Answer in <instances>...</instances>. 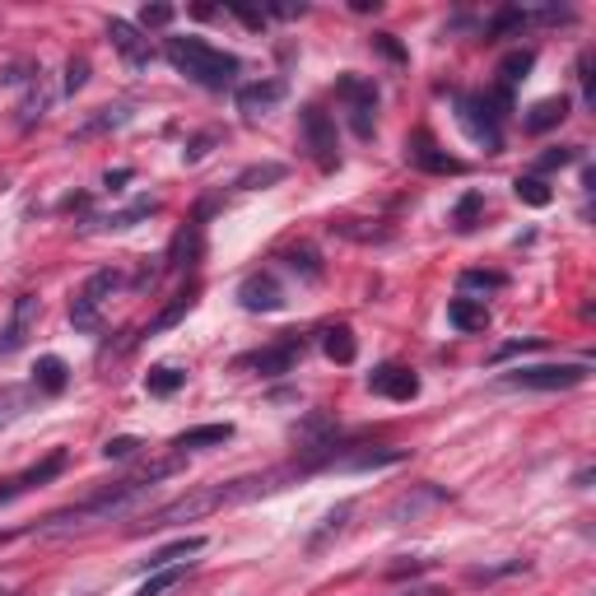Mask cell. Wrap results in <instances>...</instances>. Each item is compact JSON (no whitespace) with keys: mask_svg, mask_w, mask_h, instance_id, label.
I'll return each mask as SVG.
<instances>
[{"mask_svg":"<svg viewBox=\"0 0 596 596\" xmlns=\"http://www.w3.org/2000/svg\"><path fill=\"white\" fill-rule=\"evenodd\" d=\"M168 475H178V461H154L149 471H136V475H126V480H117V484H103V490H94L90 499H80V503H71V508H61V513H52V517H42L33 532L38 536H71V532H80V526H94V522H113V517H122V513H130L154 484L159 480H168Z\"/></svg>","mask_w":596,"mask_h":596,"instance_id":"obj_1","label":"cell"},{"mask_svg":"<svg viewBox=\"0 0 596 596\" xmlns=\"http://www.w3.org/2000/svg\"><path fill=\"white\" fill-rule=\"evenodd\" d=\"M233 438V425H201V429H187L172 438V448L178 452H191V448H224Z\"/></svg>","mask_w":596,"mask_h":596,"instance_id":"obj_20","label":"cell"},{"mask_svg":"<svg viewBox=\"0 0 596 596\" xmlns=\"http://www.w3.org/2000/svg\"><path fill=\"white\" fill-rule=\"evenodd\" d=\"M284 266L299 271L307 284H317V280H322V261H317L313 248H290V252H284Z\"/></svg>","mask_w":596,"mask_h":596,"instance_id":"obj_32","label":"cell"},{"mask_svg":"<svg viewBox=\"0 0 596 596\" xmlns=\"http://www.w3.org/2000/svg\"><path fill=\"white\" fill-rule=\"evenodd\" d=\"M84 84H90V61L71 56V61H65V94H80Z\"/></svg>","mask_w":596,"mask_h":596,"instance_id":"obj_39","label":"cell"},{"mask_svg":"<svg viewBox=\"0 0 596 596\" xmlns=\"http://www.w3.org/2000/svg\"><path fill=\"white\" fill-rule=\"evenodd\" d=\"M578 80H583V98L592 103V56L583 52V61H578Z\"/></svg>","mask_w":596,"mask_h":596,"instance_id":"obj_45","label":"cell"},{"mask_svg":"<svg viewBox=\"0 0 596 596\" xmlns=\"http://www.w3.org/2000/svg\"><path fill=\"white\" fill-rule=\"evenodd\" d=\"M33 383H38V391L56 396V391H65V383H71V368H65L61 355H42L38 368H33Z\"/></svg>","mask_w":596,"mask_h":596,"instance_id":"obj_22","label":"cell"},{"mask_svg":"<svg viewBox=\"0 0 596 596\" xmlns=\"http://www.w3.org/2000/svg\"><path fill=\"white\" fill-rule=\"evenodd\" d=\"M406 596H443L438 587H415V592H406Z\"/></svg>","mask_w":596,"mask_h":596,"instance_id":"obj_47","label":"cell"},{"mask_svg":"<svg viewBox=\"0 0 596 596\" xmlns=\"http://www.w3.org/2000/svg\"><path fill=\"white\" fill-rule=\"evenodd\" d=\"M322 349H326V359H336V364H355V355H359V345H355V331H349L345 322H341V326H326V336H322Z\"/></svg>","mask_w":596,"mask_h":596,"instance_id":"obj_23","label":"cell"},{"mask_svg":"<svg viewBox=\"0 0 596 596\" xmlns=\"http://www.w3.org/2000/svg\"><path fill=\"white\" fill-rule=\"evenodd\" d=\"M303 349H307V341H303V336H280L275 345L252 349V355H242V359H238V368H257L261 378H280V373H290V368L303 359Z\"/></svg>","mask_w":596,"mask_h":596,"instance_id":"obj_8","label":"cell"},{"mask_svg":"<svg viewBox=\"0 0 596 596\" xmlns=\"http://www.w3.org/2000/svg\"><path fill=\"white\" fill-rule=\"evenodd\" d=\"M238 303L248 307V313H280L290 299H284L280 280L271 271H257V275H248V280L238 284Z\"/></svg>","mask_w":596,"mask_h":596,"instance_id":"obj_13","label":"cell"},{"mask_svg":"<svg viewBox=\"0 0 596 596\" xmlns=\"http://www.w3.org/2000/svg\"><path fill=\"white\" fill-rule=\"evenodd\" d=\"M503 387L517 391H568L587 383V364H532V368H513L499 378Z\"/></svg>","mask_w":596,"mask_h":596,"instance_id":"obj_5","label":"cell"},{"mask_svg":"<svg viewBox=\"0 0 596 596\" xmlns=\"http://www.w3.org/2000/svg\"><path fill=\"white\" fill-rule=\"evenodd\" d=\"M130 122V103H117V107H103L98 117H90L80 130H75V140H94V136H103V130H117V126H126Z\"/></svg>","mask_w":596,"mask_h":596,"instance_id":"obj_25","label":"cell"},{"mask_svg":"<svg viewBox=\"0 0 596 596\" xmlns=\"http://www.w3.org/2000/svg\"><path fill=\"white\" fill-rule=\"evenodd\" d=\"M526 349H541V336H532V341H513V345H503L499 355H494V364H503V359H513V355H526Z\"/></svg>","mask_w":596,"mask_h":596,"instance_id":"obj_43","label":"cell"},{"mask_svg":"<svg viewBox=\"0 0 596 596\" xmlns=\"http://www.w3.org/2000/svg\"><path fill=\"white\" fill-rule=\"evenodd\" d=\"M299 126H303V145H307V154H313V164H317L322 172H336V168H341L336 122H331L322 107L313 103V107H303V113H299Z\"/></svg>","mask_w":596,"mask_h":596,"instance_id":"obj_6","label":"cell"},{"mask_svg":"<svg viewBox=\"0 0 596 596\" xmlns=\"http://www.w3.org/2000/svg\"><path fill=\"white\" fill-rule=\"evenodd\" d=\"M107 42H113V52L130 65V71H149L154 48H149V38L140 33V24H126V19H107Z\"/></svg>","mask_w":596,"mask_h":596,"instance_id":"obj_10","label":"cell"},{"mask_svg":"<svg viewBox=\"0 0 596 596\" xmlns=\"http://www.w3.org/2000/svg\"><path fill=\"white\" fill-rule=\"evenodd\" d=\"M233 14L242 19V24H248V29H261V24H266V14H257V10H242V6H233Z\"/></svg>","mask_w":596,"mask_h":596,"instance_id":"obj_46","label":"cell"},{"mask_svg":"<svg viewBox=\"0 0 596 596\" xmlns=\"http://www.w3.org/2000/svg\"><path fill=\"white\" fill-rule=\"evenodd\" d=\"M448 322L461 331V336H475V331L490 326V307L461 294V299H452V303H448Z\"/></svg>","mask_w":596,"mask_h":596,"instance_id":"obj_17","label":"cell"},{"mask_svg":"<svg viewBox=\"0 0 596 596\" xmlns=\"http://www.w3.org/2000/svg\"><path fill=\"white\" fill-rule=\"evenodd\" d=\"M172 24V6H145L140 10V29H168Z\"/></svg>","mask_w":596,"mask_h":596,"instance_id":"obj_41","label":"cell"},{"mask_svg":"<svg viewBox=\"0 0 596 596\" xmlns=\"http://www.w3.org/2000/svg\"><path fill=\"white\" fill-rule=\"evenodd\" d=\"M206 550V536H182V541H172V545H164V550H154V555L145 560V568L154 573V568H172V564H187L191 555H201Z\"/></svg>","mask_w":596,"mask_h":596,"instance_id":"obj_19","label":"cell"},{"mask_svg":"<svg viewBox=\"0 0 596 596\" xmlns=\"http://www.w3.org/2000/svg\"><path fill=\"white\" fill-rule=\"evenodd\" d=\"M48 107H52V94L42 90V75H38L29 90H24V98H19V107H14V126H19V130H29L33 122L48 117Z\"/></svg>","mask_w":596,"mask_h":596,"instance_id":"obj_18","label":"cell"},{"mask_svg":"<svg viewBox=\"0 0 596 596\" xmlns=\"http://www.w3.org/2000/svg\"><path fill=\"white\" fill-rule=\"evenodd\" d=\"M117 290H122V275H117L113 266H103V271H94L90 280H84L80 299H84V303H94V307H103V299H113Z\"/></svg>","mask_w":596,"mask_h":596,"instance_id":"obj_26","label":"cell"},{"mask_svg":"<svg viewBox=\"0 0 596 596\" xmlns=\"http://www.w3.org/2000/svg\"><path fill=\"white\" fill-rule=\"evenodd\" d=\"M532 52H513V56H503V65H499V75H503V90H513L517 80H526V71H532Z\"/></svg>","mask_w":596,"mask_h":596,"instance_id":"obj_36","label":"cell"},{"mask_svg":"<svg viewBox=\"0 0 596 596\" xmlns=\"http://www.w3.org/2000/svg\"><path fill=\"white\" fill-rule=\"evenodd\" d=\"M191 303H196V299H191V290H182L178 299H172V303L164 307V313H159V317H154V322H149V326L140 331V336H159V331H168V326H178V322L187 317V307H191Z\"/></svg>","mask_w":596,"mask_h":596,"instance_id":"obj_30","label":"cell"},{"mask_svg":"<svg viewBox=\"0 0 596 596\" xmlns=\"http://www.w3.org/2000/svg\"><path fill=\"white\" fill-rule=\"evenodd\" d=\"M294 471H266V475H248V480H219V484H206L196 494H182L164 503L159 513H149L140 532H164V526H178V522H196L215 513V508H229V503H242V499H257V494H271L280 490V480H290Z\"/></svg>","mask_w":596,"mask_h":596,"instance_id":"obj_2","label":"cell"},{"mask_svg":"<svg viewBox=\"0 0 596 596\" xmlns=\"http://www.w3.org/2000/svg\"><path fill=\"white\" fill-rule=\"evenodd\" d=\"M38 313H42L38 294H19V299H14L10 322H6V331H0V355H14V349H24V345H29L33 326H38Z\"/></svg>","mask_w":596,"mask_h":596,"instance_id":"obj_11","label":"cell"},{"mask_svg":"<svg viewBox=\"0 0 596 596\" xmlns=\"http://www.w3.org/2000/svg\"><path fill=\"white\" fill-rule=\"evenodd\" d=\"M438 503H448V490H438V484H415L410 494H401L391 503V522H415V517H425L429 508H438Z\"/></svg>","mask_w":596,"mask_h":596,"instance_id":"obj_16","label":"cell"},{"mask_svg":"<svg viewBox=\"0 0 596 596\" xmlns=\"http://www.w3.org/2000/svg\"><path fill=\"white\" fill-rule=\"evenodd\" d=\"M164 56L172 61V71L178 75H187L191 84L215 90V94L233 90L238 75H242V61L233 52H224V48H215V42H206V38H168Z\"/></svg>","mask_w":596,"mask_h":596,"instance_id":"obj_3","label":"cell"},{"mask_svg":"<svg viewBox=\"0 0 596 596\" xmlns=\"http://www.w3.org/2000/svg\"><path fill=\"white\" fill-rule=\"evenodd\" d=\"M145 443H140V438H130V433H122V438H107V443H103V457L107 461H126V457H136Z\"/></svg>","mask_w":596,"mask_h":596,"instance_id":"obj_38","label":"cell"},{"mask_svg":"<svg viewBox=\"0 0 596 596\" xmlns=\"http://www.w3.org/2000/svg\"><path fill=\"white\" fill-rule=\"evenodd\" d=\"M526 24H536V10H522V6H503L494 19H490V38H513V33H522Z\"/></svg>","mask_w":596,"mask_h":596,"instance_id":"obj_24","label":"cell"},{"mask_svg":"<svg viewBox=\"0 0 596 596\" xmlns=\"http://www.w3.org/2000/svg\"><path fill=\"white\" fill-rule=\"evenodd\" d=\"M513 191H517V201H522V206H536V210L555 201V191H550L541 178H517V182H513Z\"/></svg>","mask_w":596,"mask_h":596,"instance_id":"obj_33","label":"cell"},{"mask_svg":"<svg viewBox=\"0 0 596 596\" xmlns=\"http://www.w3.org/2000/svg\"><path fill=\"white\" fill-rule=\"evenodd\" d=\"M457 107H461V126H467V136L475 140V145H484L490 154H499L503 149V130H499V122L513 113V90H499L494 94H461L457 98Z\"/></svg>","mask_w":596,"mask_h":596,"instance_id":"obj_4","label":"cell"},{"mask_svg":"<svg viewBox=\"0 0 596 596\" xmlns=\"http://www.w3.org/2000/svg\"><path fill=\"white\" fill-rule=\"evenodd\" d=\"M154 210H159V201H136V206H126V210H117V215L90 219V224H103V229H130V224H140V219H149Z\"/></svg>","mask_w":596,"mask_h":596,"instance_id":"obj_29","label":"cell"},{"mask_svg":"<svg viewBox=\"0 0 596 596\" xmlns=\"http://www.w3.org/2000/svg\"><path fill=\"white\" fill-rule=\"evenodd\" d=\"M336 98L349 107V130L359 140H373V122H378V84L364 75H341L336 80Z\"/></svg>","mask_w":596,"mask_h":596,"instance_id":"obj_7","label":"cell"},{"mask_svg":"<svg viewBox=\"0 0 596 596\" xmlns=\"http://www.w3.org/2000/svg\"><path fill=\"white\" fill-rule=\"evenodd\" d=\"M373 48H378L383 56H391V61H406V52L391 42V33H378V38H373Z\"/></svg>","mask_w":596,"mask_h":596,"instance_id":"obj_44","label":"cell"},{"mask_svg":"<svg viewBox=\"0 0 596 596\" xmlns=\"http://www.w3.org/2000/svg\"><path fill=\"white\" fill-rule=\"evenodd\" d=\"M65 471V452H52V457H42L38 467H29V471H19V475H10V480H0V508L6 503H14L19 494H29V490H38V484H48V480H56Z\"/></svg>","mask_w":596,"mask_h":596,"instance_id":"obj_14","label":"cell"},{"mask_svg":"<svg viewBox=\"0 0 596 596\" xmlns=\"http://www.w3.org/2000/svg\"><path fill=\"white\" fill-rule=\"evenodd\" d=\"M568 164H578V145H564V149H555V154H545V159H541L545 172L550 168H568Z\"/></svg>","mask_w":596,"mask_h":596,"instance_id":"obj_42","label":"cell"},{"mask_svg":"<svg viewBox=\"0 0 596 596\" xmlns=\"http://www.w3.org/2000/svg\"><path fill=\"white\" fill-rule=\"evenodd\" d=\"M480 206H484V196H480V191H467V196H461V206L452 210V224H457V233H471V229H475V215H480Z\"/></svg>","mask_w":596,"mask_h":596,"instance_id":"obj_35","label":"cell"},{"mask_svg":"<svg viewBox=\"0 0 596 596\" xmlns=\"http://www.w3.org/2000/svg\"><path fill=\"white\" fill-rule=\"evenodd\" d=\"M187 578V564H172V568H154L149 578L136 587V596H168L172 587H178Z\"/></svg>","mask_w":596,"mask_h":596,"instance_id":"obj_27","label":"cell"},{"mask_svg":"<svg viewBox=\"0 0 596 596\" xmlns=\"http://www.w3.org/2000/svg\"><path fill=\"white\" fill-rule=\"evenodd\" d=\"M349 513H355V508H349V503H341V508H331V513L322 517V532L313 536V541H307V550H313V555H317V550L326 545V536H341V526H345V517Z\"/></svg>","mask_w":596,"mask_h":596,"instance_id":"obj_34","label":"cell"},{"mask_svg":"<svg viewBox=\"0 0 596 596\" xmlns=\"http://www.w3.org/2000/svg\"><path fill=\"white\" fill-rule=\"evenodd\" d=\"M98 322H103V317H98V307H94V303H84V299L75 294V303H71V326L80 331V336H94Z\"/></svg>","mask_w":596,"mask_h":596,"instance_id":"obj_37","label":"cell"},{"mask_svg":"<svg viewBox=\"0 0 596 596\" xmlns=\"http://www.w3.org/2000/svg\"><path fill=\"white\" fill-rule=\"evenodd\" d=\"M564 117H568V98H541L532 113L522 117V126L532 130V136H545V130H550V126H560Z\"/></svg>","mask_w":596,"mask_h":596,"instance_id":"obj_21","label":"cell"},{"mask_svg":"<svg viewBox=\"0 0 596 596\" xmlns=\"http://www.w3.org/2000/svg\"><path fill=\"white\" fill-rule=\"evenodd\" d=\"M368 391L373 396H387V401H415L419 396V373L406 364H383L368 373Z\"/></svg>","mask_w":596,"mask_h":596,"instance_id":"obj_12","label":"cell"},{"mask_svg":"<svg viewBox=\"0 0 596 596\" xmlns=\"http://www.w3.org/2000/svg\"><path fill=\"white\" fill-rule=\"evenodd\" d=\"M284 164H261V168H248V172H238L233 187L238 191H261V187H271V182H284Z\"/></svg>","mask_w":596,"mask_h":596,"instance_id":"obj_28","label":"cell"},{"mask_svg":"<svg viewBox=\"0 0 596 596\" xmlns=\"http://www.w3.org/2000/svg\"><path fill=\"white\" fill-rule=\"evenodd\" d=\"M499 284H503V275H494V271H467L461 275V290H484L490 294V290H499Z\"/></svg>","mask_w":596,"mask_h":596,"instance_id":"obj_40","label":"cell"},{"mask_svg":"<svg viewBox=\"0 0 596 596\" xmlns=\"http://www.w3.org/2000/svg\"><path fill=\"white\" fill-rule=\"evenodd\" d=\"M280 98H284V80H252V84H238L233 90V103L242 117H266L280 107Z\"/></svg>","mask_w":596,"mask_h":596,"instance_id":"obj_15","label":"cell"},{"mask_svg":"<svg viewBox=\"0 0 596 596\" xmlns=\"http://www.w3.org/2000/svg\"><path fill=\"white\" fill-rule=\"evenodd\" d=\"M187 383V373L182 368H172V364H159V368H149V378H145V391L149 396H172Z\"/></svg>","mask_w":596,"mask_h":596,"instance_id":"obj_31","label":"cell"},{"mask_svg":"<svg viewBox=\"0 0 596 596\" xmlns=\"http://www.w3.org/2000/svg\"><path fill=\"white\" fill-rule=\"evenodd\" d=\"M406 164L419 168V172H433V178H448V172H461V159H452V154L438 145L429 130H415L410 145H406Z\"/></svg>","mask_w":596,"mask_h":596,"instance_id":"obj_9","label":"cell"}]
</instances>
